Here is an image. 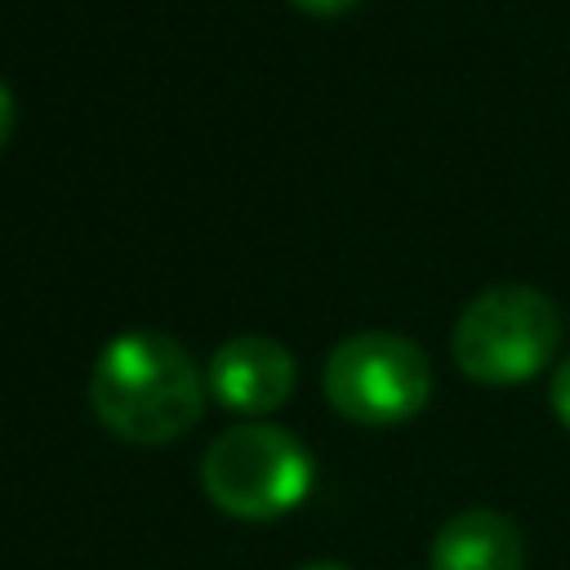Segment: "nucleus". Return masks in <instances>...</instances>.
<instances>
[{"label": "nucleus", "mask_w": 570, "mask_h": 570, "mask_svg": "<svg viewBox=\"0 0 570 570\" xmlns=\"http://www.w3.org/2000/svg\"><path fill=\"white\" fill-rule=\"evenodd\" d=\"M298 570H347V566H334V561H312V566H298Z\"/></svg>", "instance_id": "9d476101"}, {"label": "nucleus", "mask_w": 570, "mask_h": 570, "mask_svg": "<svg viewBox=\"0 0 570 570\" xmlns=\"http://www.w3.org/2000/svg\"><path fill=\"white\" fill-rule=\"evenodd\" d=\"M330 405L365 428L414 419L432 396V365L419 343L387 330L347 334L325 361Z\"/></svg>", "instance_id": "20e7f679"}, {"label": "nucleus", "mask_w": 570, "mask_h": 570, "mask_svg": "<svg viewBox=\"0 0 570 570\" xmlns=\"http://www.w3.org/2000/svg\"><path fill=\"white\" fill-rule=\"evenodd\" d=\"M561 343V312L548 294L530 285L481 289L454 321L450 352L454 365L485 387H512L552 361Z\"/></svg>", "instance_id": "f03ea898"}, {"label": "nucleus", "mask_w": 570, "mask_h": 570, "mask_svg": "<svg viewBox=\"0 0 570 570\" xmlns=\"http://www.w3.org/2000/svg\"><path fill=\"white\" fill-rule=\"evenodd\" d=\"M205 383L232 414H272L294 392V356L267 334H236L209 356Z\"/></svg>", "instance_id": "39448f33"}, {"label": "nucleus", "mask_w": 570, "mask_h": 570, "mask_svg": "<svg viewBox=\"0 0 570 570\" xmlns=\"http://www.w3.org/2000/svg\"><path fill=\"white\" fill-rule=\"evenodd\" d=\"M200 490L236 521H276L312 490V454L276 423H240L200 459Z\"/></svg>", "instance_id": "7ed1b4c3"}, {"label": "nucleus", "mask_w": 570, "mask_h": 570, "mask_svg": "<svg viewBox=\"0 0 570 570\" xmlns=\"http://www.w3.org/2000/svg\"><path fill=\"white\" fill-rule=\"evenodd\" d=\"M289 4L303 9V13H312V18H338V13H347L361 0H289Z\"/></svg>", "instance_id": "6e6552de"}, {"label": "nucleus", "mask_w": 570, "mask_h": 570, "mask_svg": "<svg viewBox=\"0 0 570 570\" xmlns=\"http://www.w3.org/2000/svg\"><path fill=\"white\" fill-rule=\"evenodd\" d=\"M205 387V374L169 334L125 330L94 361L89 405L111 436L129 445H165L200 423Z\"/></svg>", "instance_id": "f257e3e1"}, {"label": "nucleus", "mask_w": 570, "mask_h": 570, "mask_svg": "<svg viewBox=\"0 0 570 570\" xmlns=\"http://www.w3.org/2000/svg\"><path fill=\"white\" fill-rule=\"evenodd\" d=\"M548 401H552V414L570 428V356L552 370V387H548Z\"/></svg>", "instance_id": "0eeeda50"}, {"label": "nucleus", "mask_w": 570, "mask_h": 570, "mask_svg": "<svg viewBox=\"0 0 570 570\" xmlns=\"http://www.w3.org/2000/svg\"><path fill=\"white\" fill-rule=\"evenodd\" d=\"M428 566L432 570H521L525 539L503 512L468 508L436 530Z\"/></svg>", "instance_id": "423d86ee"}, {"label": "nucleus", "mask_w": 570, "mask_h": 570, "mask_svg": "<svg viewBox=\"0 0 570 570\" xmlns=\"http://www.w3.org/2000/svg\"><path fill=\"white\" fill-rule=\"evenodd\" d=\"M9 129H13V94H9V85L0 80V147H4Z\"/></svg>", "instance_id": "1a4fd4ad"}]
</instances>
